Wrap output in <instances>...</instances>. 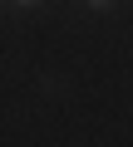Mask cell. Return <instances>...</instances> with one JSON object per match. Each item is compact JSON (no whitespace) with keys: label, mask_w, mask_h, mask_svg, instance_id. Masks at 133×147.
I'll use <instances>...</instances> for the list:
<instances>
[{"label":"cell","mask_w":133,"mask_h":147,"mask_svg":"<svg viewBox=\"0 0 133 147\" xmlns=\"http://www.w3.org/2000/svg\"><path fill=\"white\" fill-rule=\"evenodd\" d=\"M89 5H94V10H108V5H113V0H89Z\"/></svg>","instance_id":"1"},{"label":"cell","mask_w":133,"mask_h":147,"mask_svg":"<svg viewBox=\"0 0 133 147\" xmlns=\"http://www.w3.org/2000/svg\"><path fill=\"white\" fill-rule=\"evenodd\" d=\"M20 5H35V0H20Z\"/></svg>","instance_id":"2"}]
</instances>
